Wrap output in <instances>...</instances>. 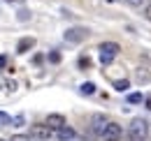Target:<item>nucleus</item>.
Returning <instances> with one entry per match:
<instances>
[{
    "instance_id": "1",
    "label": "nucleus",
    "mask_w": 151,
    "mask_h": 141,
    "mask_svg": "<svg viewBox=\"0 0 151 141\" xmlns=\"http://www.w3.org/2000/svg\"><path fill=\"white\" fill-rule=\"evenodd\" d=\"M149 139V123L144 118H135L130 123V141H147Z\"/></svg>"
},
{
    "instance_id": "2",
    "label": "nucleus",
    "mask_w": 151,
    "mask_h": 141,
    "mask_svg": "<svg viewBox=\"0 0 151 141\" xmlns=\"http://www.w3.org/2000/svg\"><path fill=\"white\" fill-rule=\"evenodd\" d=\"M119 51H121V46H119L116 42H102V44H100V63H102V65H109L114 58H116Z\"/></svg>"
},
{
    "instance_id": "3",
    "label": "nucleus",
    "mask_w": 151,
    "mask_h": 141,
    "mask_svg": "<svg viewBox=\"0 0 151 141\" xmlns=\"http://www.w3.org/2000/svg\"><path fill=\"white\" fill-rule=\"evenodd\" d=\"M121 134H123V130H121V125L119 123H109L107 120V125H105V130H102V139L105 141H119L121 139Z\"/></svg>"
},
{
    "instance_id": "4",
    "label": "nucleus",
    "mask_w": 151,
    "mask_h": 141,
    "mask_svg": "<svg viewBox=\"0 0 151 141\" xmlns=\"http://www.w3.org/2000/svg\"><path fill=\"white\" fill-rule=\"evenodd\" d=\"M28 137L35 139V141H47L49 137H51V127H49V125H30Z\"/></svg>"
},
{
    "instance_id": "5",
    "label": "nucleus",
    "mask_w": 151,
    "mask_h": 141,
    "mask_svg": "<svg viewBox=\"0 0 151 141\" xmlns=\"http://www.w3.org/2000/svg\"><path fill=\"white\" fill-rule=\"evenodd\" d=\"M86 35H88V30L86 28H68L65 30V42H72V44H79L81 39H86Z\"/></svg>"
},
{
    "instance_id": "6",
    "label": "nucleus",
    "mask_w": 151,
    "mask_h": 141,
    "mask_svg": "<svg viewBox=\"0 0 151 141\" xmlns=\"http://www.w3.org/2000/svg\"><path fill=\"white\" fill-rule=\"evenodd\" d=\"M105 125H107V118H105L102 113H95L93 118H91V130H93V132L98 134V137L102 134V130H105Z\"/></svg>"
},
{
    "instance_id": "7",
    "label": "nucleus",
    "mask_w": 151,
    "mask_h": 141,
    "mask_svg": "<svg viewBox=\"0 0 151 141\" xmlns=\"http://www.w3.org/2000/svg\"><path fill=\"white\" fill-rule=\"evenodd\" d=\"M56 137L60 141H72L75 139V130L68 127V125H60V127H56Z\"/></svg>"
},
{
    "instance_id": "8",
    "label": "nucleus",
    "mask_w": 151,
    "mask_h": 141,
    "mask_svg": "<svg viewBox=\"0 0 151 141\" xmlns=\"http://www.w3.org/2000/svg\"><path fill=\"white\" fill-rule=\"evenodd\" d=\"M44 125H49L51 130H56V127H60V125H65V118L60 116V113H49L47 116V123Z\"/></svg>"
},
{
    "instance_id": "9",
    "label": "nucleus",
    "mask_w": 151,
    "mask_h": 141,
    "mask_svg": "<svg viewBox=\"0 0 151 141\" xmlns=\"http://www.w3.org/2000/svg\"><path fill=\"white\" fill-rule=\"evenodd\" d=\"M135 79H137V83H149V81H151V72H147V70H137Z\"/></svg>"
},
{
    "instance_id": "10",
    "label": "nucleus",
    "mask_w": 151,
    "mask_h": 141,
    "mask_svg": "<svg viewBox=\"0 0 151 141\" xmlns=\"http://www.w3.org/2000/svg\"><path fill=\"white\" fill-rule=\"evenodd\" d=\"M79 90H81L84 95H93V93H95V83L86 81V83H81V86H79Z\"/></svg>"
},
{
    "instance_id": "11",
    "label": "nucleus",
    "mask_w": 151,
    "mask_h": 141,
    "mask_svg": "<svg viewBox=\"0 0 151 141\" xmlns=\"http://www.w3.org/2000/svg\"><path fill=\"white\" fill-rule=\"evenodd\" d=\"M114 88L119 90V93H126V90L130 88V81H128V79H123V81H116V83H114Z\"/></svg>"
},
{
    "instance_id": "12",
    "label": "nucleus",
    "mask_w": 151,
    "mask_h": 141,
    "mask_svg": "<svg viewBox=\"0 0 151 141\" xmlns=\"http://www.w3.org/2000/svg\"><path fill=\"white\" fill-rule=\"evenodd\" d=\"M128 102H130V104H139V102H142V95H139V93H132V95H128Z\"/></svg>"
},
{
    "instance_id": "13",
    "label": "nucleus",
    "mask_w": 151,
    "mask_h": 141,
    "mask_svg": "<svg viewBox=\"0 0 151 141\" xmlns=\"http://www.w3.org/2000/svg\"><path fill=\"white\" fill-rule=\"evenodd\" d=\"M28 46H33V39H23L19 44V51H23V49H28Z\"/></svg>"
},
{
    "instance_id": "14",
    "label": "nucleus",
    "mask_w": 151,
    "mask_h": 141,
    "mask_svg": "<svg viewBox=\"0 0 151 141\" xmlns=\"http://www.w3.org/2000/svg\"><path fill=\"white\" fill-rule=\"evenodd\" d=\"M12 141H30L28 134H17V137H12Z\"/></svg>"
},
{
    "instance_id": "15",
    "label": "nucleus",
    "mask_w": 151,
    "mask_h": 141,
    "mask_svg": "<svg viewBox=\"0 0 151 141\" xmlns=\"http://www.w3.org/2000/svg\"><path fill=\"white\" fill-rule=\"evenodd\" d=\"M9 123H14L17 127H19V125H23V116H14V118H12Z\"/></svg>"
},
{
    "instance_id": "16",
    "label": "nucleus",
    "mask_w": 151,
    "mask_h": 141,
    "mask_svg": "<svg viewBox=\"0 0 151 141\" xmlns=\"http://www.w3.org/2000/svg\"><path fill=\"white\" fill-rule=\"evenodd\" d=\"M9 120H12L9 116H5V113H0V123H2V125H9Z\"/></svg>"
},
{
    "instance_id": "17",
    "label": "nucleus",
    "mask_w": 151,
    "mask_h": 141,
    "mask_svg": "<svg viewBox=\"0 0 151 141\" xmlns=\"http://www.w3.org/2000/svg\"><path fill=\"white\" fill-rule=\"evenodd\" d=\"M126 2H128V5H130V7H139V5H142V2H144V0H126Z\"/></svg>"
},
{
    "instance_id": "18",
    "label": "nucleus",
    "mask_w": 151,
    "mask_h": 141,
    "mask_svg": "<svg viewBox=\"0 0 151 141\" xmlns=\"http://www.w3.org/2000/svg\"><path fill=\"white\" fill-rule=\"evenodd\" d=\"M144 16H147V19H149V21H151V2H149V5H147V9H144Z\"/></svg>"
},
{
    "instance_id": "19",
    "label": "nucleus",
    "mask_w": 151,
    "mask_h": 141,
    "mask_svg": "<svg viewBox=\"0 0 151 141\" xmlns=\"http://www.w3.org/2000/svg\"><path fill=\"white\" fill-rule=\"evenodd\" d=\"M49 58H51V63H58V60H60V56H58V53H51Z\"/></svg>"
},
{
    "instance_id": "20",
    "label": "nucleus",
    "mask_w": 151,
    "mask_h": 141,
    "mask_svg": "<svg viewBox=\"0 0 151 141\" xmlns=\"http://www.w3.org/2000/svg\"><path fill=\"white\" fill-rule=\"evenodd\" d=\"M19 19H21V21H26V19H28V12H26V9H23V12H19Z\"/></svg>"
},
{
    "instance_id": "21",
    "label": "nucleus",
    "mask_w": 151,
    "mask_h": 141,
    "mask_svg": "<svg viewBox=\"0 0 151 141\" xmlns=\"http://www.w3.org/2000/svg\"><path fill=\"white\" fill-rule=\"evenodd\" d=\"M5 63H7V56H0V67H5Z\"/></svg>"
},
{
    "instance_id": "22",
    "label": "nucleus",
    "mask_w": 151,
    "mask_h": 141,
    "mask_svg": "<svg viewBox=\"0 0 151 141\" xmlns=\"http://www.w3.org/2000/svg\"><path fill=\"white\" fill-rule=\"evenodd\" d=\"M147 109H151V97H149V100H147Z\"/></svg>"
},
{
    "instance_id": "23",
    "label": "nucleus",
    "mask_w": 151,
    "mask_h": 141,
    "mask_svg": "<svg viewBox=\"0 0 151 141\" xmlns=\"http://www.w3.org/2000/svg\"><path fill=\"white\" fill-rule=\"evenodd\" d=\"M147 141H151V127H149V139H147Z\"/></svg>"
},
{
    "instance_id": "24",
    "label": "nucleus",
    "mask_w": 151,
    "mask_h": 141,
    "mask_svg": "<svg viewBox=\"0 0 151 141\" xmlns=\"http://www.w3.org/2000/svg\"><path fill=\"white\" fill-rule=\"evenodd\" d=\"M5 2H17V0H5Z\"/></svg>"
},
{
    "instance_id": "25",
    "label": "nucleus",
    "mask_w": 151,
    "mask_h": 141,
    "mask_svg": "<svg viewBox=\"0 0 151 141\" xmlns=\"http://www.w3.org/2000/svg\"><path fill=\"white\" fill-rule=\"evenodd\" d=\"M107 2H119V0H107Z\"/></svg>"
},
{
    "instance_id": "26",
    "label": "nucleus",
    "mask_w": 151,
    "mask_h": 141,
    "mask_svg": "<svg viewBox=\"0 0 151 141\" xmlns=\"http://www.w3.org/2000/svg\"><path fill=\"white\" fill-rule=\"evenodd\" d=\"M0 141H2V139H0Z\"/></svg>"
}]
</instances>
